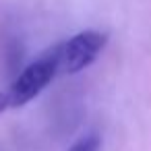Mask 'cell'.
I'll return each mask as SVG.
<instances>
[{
	"instance_id": "obj_4",
	"label": "cell",
	"mask_w": 151,
	"mask_h": 151,
	"mask_svg": "<svg viewBox=\"0 0 151 151\" xmlns=\"http://www.w3.org/2000/svg\"><path fill=\"white\" fill-rule=\"evenodd\" d=\"M11 108V101H9V93L6 91H0V114H2L4 110Z\"/></svg>"
},
{
	"instance_id": "obj_2",
	"label": "cell",
	"mask_w": 151,
	"mask_h": 151,
	"mask_svg": "<svg viewBox=\"0 0 151 151\" xmlns=\"http://www.w3.org/2000/svg\"><path fill=\"white\" fill-rule=\"evenodd\" d=\"M108 44V35L95 29H85L79 31L75 35H70L68 40H64L62 44H56L58 48V73L64 75H77L81 70H85L87 66H91L97 56L104 52Z\"/></svg>"
},
{
	"instance_id": "obj_3",
	"label": "cell",
	"mask_w": 151,
	"mask_h": 151,
	"mask_svg": "<svg viewBox=\"0 0 151 151\" xmlns=\"http://www.w3.org/2000/svg\"><path fill=\"white\" fill-rule=\"evenodd\" d=\"M99 149H101V139L97 132H87L68 147V151H99Z\"/></svg>"
},
{
	"instance_id": "obj_1",
	"label": "cell",
	"mask_w": 151,
	"mask_h": 151,
	"mask_svg": "<svg viewBox=\"0 0 151 151\" xmlns=\"http://www.w3.org/2000/svg\"><path fill=\"white\" fill-rule=\"evenodd\" d=\"M58 75V48L54 46L52 50L44 52L37 60L27 64L11 83L9 87V101L11 108H23L31 99H35L48 85L50 81Z\"/></svg>"
}]
</instances>
